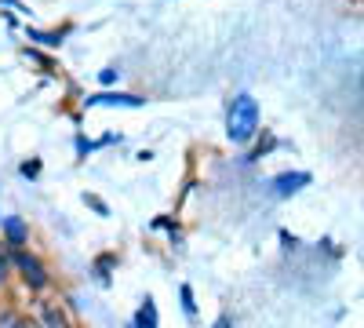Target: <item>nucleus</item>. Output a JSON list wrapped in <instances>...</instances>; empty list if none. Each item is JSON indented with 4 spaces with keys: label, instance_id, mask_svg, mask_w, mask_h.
Masks as SVG:
<instances>
[{
    "label": "nucleus",
    "instance_id": "f257e3e1",
    "mask_svg": "<svg viewBox=\"0 0 364 328\" xmlns=\"http://www.w3.org/2000/svg\"><path fill=\"white\" fill-rule=\"evenodd\" d=\"M259 132V102L252 95H237L230 102V113H226V135L230 142H252Z\"/></svg>",
    "mask_w": 364,
    "mask_h": 328
},
{
    "label": "nucleus",
    "instance_id": "f03ea898",
    "mask_svg": "<svg viewBox=\"0 0 364 328\" xmlns=\"http://www.w3.org/2000/svg\"><path fill=\"white\" fill-rule=\"evenodd\" d=\"M15 266L22 270V277H26V285L33 288V292H41L44 285H48V274H44V266H41V259L37 255H29V252H15Z\"/></svg>",
    "mask_w": 364,
    "mask_h": 328
},
{
    "label": "nucleus",
    "instance_id": "dca6fc26",
    "mask_svg": "<svg viewBox=\"0 0 364 328\" xmlns=\"http://www.w3.org/2000/svg\"><path fill=\"white\" fill-rule=\"evenodd\" d=\"M215 328H230V317H219V324Z\"/></svg>",
    "mask_w": 364,
    "mask_h": 328
},
{
    "label": "nucleus",
    "instance_id": "9d476101",
    "mask_svg": "<svg viewBox=\"0 0 364 328\" xmlns=\"http://www.w3.org/2000/svg\"><path fill=\"white\" fill-rule=\"evenodd\" d=\"M178 295H182V310H186V317H193V314H197V303H193V288H190V285H182V288H178Z\"/></svg>",
    "mask_w": 364,
    "mask_h": 328
},
{
    "label": "nucleus",
    "instance_id": "6e6552de",
    "mask_svg": "<svg viewBox=\"0 0 364 328\" xmlns=\"http://www.w3.org/2000/svg\"><path fill=\"white\" fill-rule=\"evenodd\" d=\"M63 37H66V29H63V33H41V29H29V41H37L44 48H58V44H63Z\"/></svg>",
    "mask_w": 364,
    "mask_h": 328
},
{
    "label": "nucleus",
    "instance_id": "39448f33",
    "mask_svg": "<svg viewBox=\"0 0 364 328\" xmlns=\"http://www.w3.org/2000/svg\"><path fill=\"white\" fill-rule=\"evenodd\" d=\"M4 233H8V245H11V248H22L26 237H29V230H26V223H22L18 216H8V219H4Z\"/></svg>",
    "mask_w": 364,
    "mask_h": 328
},
{
    "label": "nucleus",
    "instance_id": "ddd939ff",
    "mask_svg": "<svg viewBox=\"0 0 364 328\" xmlns=\"http://www.w3.org/2000/svg\"><path fill=\"white\" fill-rule=\"evenodd\" d=\"M99 80H102V84H117V80H120V70H117V66H109V70H102V73H99Z\"/></svg>",
    "mask_w": 364,
    "mask_h": 328
},
{
    "label": "nucleus",
    "instance_id": "9b49d317",
    "mask_svg": "<svg viewBox=\"0 0 364 328\" xmlns=\"http://www.w3.org/2000/svg\"><path fill=\"white\" fill-rule=\"evenodd\" d=\"M0 328H37L33 321H22V317H0Z\"/></svg>",
    "mask_w": 364,
    "mask_h": 328
},
{
    "label": "nucleus",
    "instance_id": "423d86ee",
    "mask_svg": "<svg viewBox=\"0 0 364 328\" xmlns=\"http://www.w3.org/2000/svg\"><path fill=\"white\" fill-rule=\"evenodd\" d=\"M41 314H44V324H48V328H70V317L58 310V307H51V303H44Z\"/></svg>",
    "mask_w": 364,
    "mask_h": 328
},
{
    "label": "nucleus",
    "instance_id": "0eeeda50",
    "mask_svg": "<svg viewBox=\"0 0 364 328\" xmlns=\"http://www.w3.org/2000/svg\"><path fill=\"white\" fill-rule=\"evenodd\" d=\"M135 324L139 328H157V307H154V300L142 303V310L135 314Z\"/></svg>",
    "mask_w": 364,
    "mask_h": 328
},
{
    "label": "nucleus",
    "instance_id": "f8f14e48",
    "mask_svg": "<svg viewBox=\"0 0 364 328\" xmlns=\"http://www.w3.org/2000/svg\"><path fill=\"white\" fill-rule=\"evenodd\" d=\"M84 204H91V208H95L99 216H109V208H106V204H102V201H99L95 194H84Z\"/></svg>",
    "mask_w": 364,
    "mask_h": 328
},
{
    "label": "nucleus",
    "instance_id": "4468645a",
    "mask_svg": "<svg viewBox=\"0 0 364 328\" xmlns=\"http://www.w3.org/2000/svg\"><path fill=\"white\" fill-rule=\"evenodd\" d=\"M22 175H26V179L41 175V161H26V164H22Z\"/></svg>",
    "mask_w": 364,
    "mask_h": 328
},
{
    "label": "nucleus",
    "instance_id": "20e7f679",
    "mask_svg": "<svg viewBox=\"0 0 364 328\" xmlns=\"http://www.w3.org/2000/svg\"><path fill=\"white\" fill-rule=\"evenodd\" d=\"M302 186H310V171H284V175L273 179V194H277V197H291Z\"/></svg>",
    "mask_w": 364,
    "mask_h": 328
},
{
    "label": "nucleus",
    "instance_id": "1a4fd4ad",
    "mask_svg": "<svg viewBox=\"0 0 364 328\" xmlns=\"http://www.w3.org/2000/svg\"><path fill=\"white\" fill-rule=\"evenodd\" d=\"M113 266H117V259H113V255H99V259H95V274H99V281H102V285L109 281V270H113Z\"/></svg>",
    "mask_w": 364,
    "mask_h": 328
},
{
    "label": "nucleus",
    "instance_id": "f3484780",
    "mask_svg": "<svg viewBox=\"0 0 364 328\" xmlns=\"http://www.w3.org/2000/svg\"><path fill=\"white\" fill-rule=\"evenodd\" d=\"M128 328H139V324H135V321H132V324H128Z\"/></svg>",
    "mask_w": 364,
    "mask_h": 328
},
{
    "label": "nucleus",
    "instance_id": "7ed1b4c3",
    "mask_svg": "<svg viewBox=\"0 0 364 328\" xmlns=\"http://www.w3.org/2000/svg\"><path fill=\"white\" fill-rule=\"evenodd\" d=\"M84 106H132V110H139V106H146V99L128 95V92H99V95H87Z\"/></svg>",
    "mask_w": 364,
    "mask_h": 328
},
{
    "label": "nucleus",
    "instance_id": "2eb2a0df",
    "mask_svg": "<svg viewBox=\"0 0 364 328\" xmlns=\"http://www.w3.org/2000/svg\"><path fill=\"white\" fill-rule=\"evenodd\" d=\"M4 277H8V255L0 252V285H4Z\"/></svg>",
    "mask_w": 364,
    "mask_h": 328
}]
</instances>
